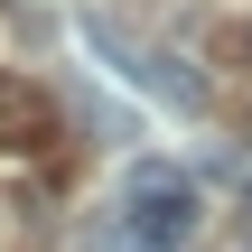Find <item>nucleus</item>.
Returning <instances> with one entry per match:
<instances>
[{"label":"nucleus","mask_w":252,"mask_h":252,"mask_svg":"<svg viewBox=\"0 0 252 252\" xmlns=\"http://www.w3.org/2000/svg\"><path fill=\"white\" fill-rule=\"evenodd\" d=\"M131 252H178L187 234H196V187L168 168V159H140L131 168Z\"/></svg>","instance_id":"nucleus-1"},{"label":"nucleus","mask_w":252,"mask_h":252,"mask_svg":"<svg viewBox=\"0 0 252 252\" xmlns=\"http://www.w3.org/2000/svg\"><path fill=\"white\" fill-rule=\"evenodd\" d=\"M94 47H112V75H122L131 94H150L159 112H206V75H196L187 56H168V47H122L103 19H94Z\"/></svg>","instance_id":"nucleus-2"},{"label":"nucleus","mask_w":252,"mask_h":252,"mask_svg":"<svg viewBox=\"0 0 252 252\" xmlns=\"http://www.w3.org/2000/svg\"><path fill=\"white\" fill-rule=\"evenodd\" d=\"M47 131H56V103L37 84L0 75V150H47Z\"/></svg>","instance_id":"nucleus-3"}]
</instances>
